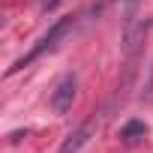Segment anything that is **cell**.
I'll return each mask as SVG.
<instances>
[{
  "label": "cell",
  "instance_id": "3957f363",
  "mask_svg": "<svg viewBox=\"0 0 153 153\" xmlns=\"http://www.w3.org/2000/svg\"><path fill=\"white\" fill-rule=\"evenodd\" d=\"M75 96H78V78H75V75H63L54 84V90H51V111L54 114H66L72 108Z\"/></svg>",
  "mask_w": 153,
  "mask_h": 153
},
{
  "label": "cell",
  "instance_id": "7a4b0ae2",
  "mask_svg": "<svg viewBox=\"0 0 153 153\" xmlns=\"http://www.w3.org/2000/svg\"><path fill=\"white\" fill-rule=\"evenodd\" d=\"M147 30H150V18H141V15H129L126 18V27H123V51H126L129 60L138 57V48L147 39Z\"/></svg>",
  "mask_w": 153,
  "mask_h": 153
},
{
  "label": "cell",
  "instance_id": "52a82bcc",
  "mask_svg": "<svg viewBox=\"0 0 153 153\" xmlns=\"http://www.w3.org/2000/svg\"><path fill=\"white\" fill-rule=\"evenodd\" d=\"M147 90H150V93H147V96H153V78H150V87H147Z\"/></svg>",
  "mask_w": 153,
  "mask_h": 153
},
{
  "label": "cell",
  "instance_id": "5b68a950",
  "mask_svg": "<svg viewBox=\"0 0 153 153\" xmlns=\"http://www.w3.org/2000/svg\"><path fill=\"white\" fill-rule=\"evenodd\" d=\"M144 135H147V123H144V120H129V123H123V129H120L123 144H138Z\"/></svg>",
  "mask_w": 153,
  "mask_h": 153
},
{
  "label": "cell",
  "instance_id": "6da1fadb",
  "mask_svg": "<svg viewBox=\"0 0 153 153\" xmlns=\"http://www.w3.org/2000/svg\"><path fill=\"white\" fill-rule=\"evenodd\" d=\"M72 27H75V18H72V15H69V18H57V21H54V24L39 36V42H36L24 57H18V60L9 66V75H12V72H18V69H24V66H30V63H33L36 57H42L45 51H54V48H57V45L72 33Z\"/></svg>",
  "mask_w": 153,
  "mask_h": 153
},
{
  "label": "cell",
  "instance_id": "8992f818",
  "mask_svg": "<svg viewBox=\"0 0 153 153\" xmlns=\"http://www.w3.org/2000/svg\"><path fill=\"white\" fill-rule=\"evenodd\" d=\"M57 3H60V0H42V3H39V6H42V12H51V9H54Z\"/></svg>",
  "mask_w": 153,
  "mask_h": 153
},
{
  "label": "cell",
  "instance_id": "277c9868",
  "mask_svg": "<svg viewBox=\"0 0 153 153\" xmlns=\"http://www.w3.org/2000/svg\"><path fill=\"white\" fill-rule=\"evenodd\" d=\"M96 129H99L96 117L84 120L78 129H75V132H69V135H66V141L60 144V150H57V153H84V147L90 144V138L96 135Z\"/></svg>",
  "mask_w": 153,
  "mask_h": 153
}]
</instances>
